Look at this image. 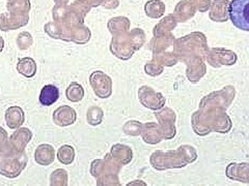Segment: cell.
Instances as JSON below:
<instances>
[{"label": "cell", "mask_w": 249, "mask_h": 186, "mask_svg": "<svg viewBox=\"0 0 249 186\" xmlns=\"http://www.w3.org/2000/svg\"><path fill=\"white\" fill-rule=\"evenodd\" d=\"M26 162L27 156L25 152L13 149L3 160L0 161V174L9 178H16L26 167Z\"/></svg>", "instance_id": "6da1fadb"}, {"label": "cell", "mask_w": 249, "mask_h": 186, "mask_svg": "<svg viewBox=\"0 0 249 186\" xmlns=\"http://www.w3.org/2000/svg\"><path fill=\"white\" fill-rule=\"evenodd\" d=\"M229 15L237 28L249 31V0H232L230 3Z\"/></svg>", "instance_id": "7a4b0ae2"}, {"label": "cell", "mask_w": 249, "mask_h": 186, "mask_svg": "<svg viewBox=\"0 0 249 186\" xmlns=\"http://www.w3.org/2000/svg\"><path fill=\"white\" fill-rule=\"evenodd\" d=\"M77 114L73 108L69 106H61L53 113V121L58 126L65 127L72 125L76 121Z\"/></svg>", "instance_id": "3957f363"}, {"label": "cell", "mask_w": 249, "mask_h": 186, "mask_svg": "<svg viewBox=\"0 0 249 186\" xmlns=\"http://www.w3.org/2000/svg\"><path fill=\"white\" fill-rule=\"evenodd\" d=\"M33 134L28 128H20L11 136L10 143L19 152H24L25 147L31 140Z\"/></svg>", "instance_id": "277c9868"}, {"label": "cell", "mask_w": 249, "mask_h": 186, "mask_svg": "<svg viewBox=\"0 0 249 186\" xmlns=\"http://www.w3.org/2000/svg\"><path fill=\"white\" fill-rule=\"evenodd\" d=\"M25 120V115L20 107H10L5 112L6 125L11 129H17L20 127Z\"/></svg>", "instance_id": "5b68a950"}, {"label": "cell", "mask_w": 249, "mask_h": 186, "mask_svg": "<svg viewBox=\"0 0 249 186\" xmlns=\"http://www.w3.org/2000/svg\"><path fill=\"white\" fill-rule=\"evenodd\" d=\"M55 157V150L48 144H42L36 148L35 153L36 161L41 166H49L54 161Z\"/></svg>", "instance_id": "8992f818"}, {"label": "cell", "mask_w": 249, "mask_h": 186, "mask_svg": "<svg viewBox=\"0 0 249 186\" xmlns=\"http://www.w3.org/2000/svg\"><path fill=\"white\" fill-rule=\"evenodd\" d=\"M59 98V90L54 85H46L40 93V103L42 106L48 107L55 104Z\"/></svg>", "instance_id": "52a82bcc"}, {"label": "cell", "mask_w": 249, "mask_h": 186, "mask_svg": "<svg viewBox=\"0 0 249 186\" xmlns=\"http://www.w3.org/2000/svg\"><path fill=\"white\" fill-rule=\"evenodd\" d=\"M17 71L20 75L24 76L25 78H33L36 74V61L30 57L19 59L17 64Z\"/></svg>", "instance_id": "ba28073f"}, {"label": "cell", "mask_w": 249, "mask_h": 186, "mask_svg": "<svg viewBox=\"0 0 249 186\" xmlns=\"http://www.w3.org/2000/svg\"><path fill=\"white\" fill-rule=\"evenodd\" d=\"M57 158L62 165H71L75 159V150L72 146H61L57 152Z\"/></svg>", "instance_id": "9c48e42d"}, {"label": "cell", "mask_w": 249, "mask_h": 186, "mask_svg": "<svg viewBox=\"0 0 249 186\" xmlns=\"http://www.w3.org/2000/svg\"><path fill=\"white\" fill-rule=\"evenodd\" d=\"M66 95L70 102L77 103V102H80V100L83 98L84 91H83V88L81 87V85L72 82L69 85V87L66 91Z\"/></svg>", "instance_id": "30bf717a"}, {"label": "cell", "mask_w": 249, "mask_h": 186, "mask_svg": "<svg viewBox=\"0 0 249 186\" xmlns=\"http://www.w3.org/2000/svg\"><path fill=\"white\" fill-rule=\"evenodd\" d=\"M51 185H67L68 184V174L65 170H55L50 178Z\"/></svg>", "instance_id": "8fae6325"}, {"label": "cell", "mask_w": 249, "mask_h": 186, "mask_svg": "<svg viewBox=\"0 0 249 186\" xmlns=\"http://www.w3.org/2000/svg\"><path fill=\"white\" fill-rule=\"evenodd\" d=\"M33 42H34V40H33V37H31V36H29L26 40V38H22V36L19 35L18 40H17V45L19 46V49L26 50V49L29 48L31 45H33Z\"/></svg>", "instance_id": "7c38bea8"}, {"label": "cell", "mask_w": 249, "mask_h": 186, "mask_svg": "<svg viewBox=\"0 0 249 186\" xmlns=\"http://www.w3.org/2000/svg\"><path fill=\"white\" fill-rule=\"evenodd\" d=\"M45 30H46L47 34L50 35L51 37L56 38V34H57V37L60 38V40H62V31H56L55 29H53V26H52V25H50V24L46 25Z\"/></svg>", "instance_id": "4fadbf2b"}, {"label": "cell", "mask_w": 249, "mask_h": 186, "mask_svg": "<svg viewBox=\"0 0 249 186\" xmlns=\"http://www.w3.org/2000/svg\"><path fill=\"white\" fill-rule=\"evenodd\" d=\"M3 46H4V42L2 40V37L0 36V52H1L3 50Z\"/></svg>", "instance_id": "5bb4252c"}]
</instances>
